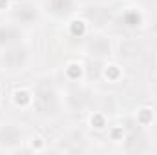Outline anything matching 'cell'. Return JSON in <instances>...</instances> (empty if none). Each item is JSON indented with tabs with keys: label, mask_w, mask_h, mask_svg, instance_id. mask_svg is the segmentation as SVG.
Here are the masks:
<instances>
[{
	"label": "cell",
	"mask_w": 157,
	"mask_h": 155,
	"mask_svg": "<svg viewBox=\"0 0 157 155\" xmlns=\"http://www.w3.org/2000/svg\"><path fill=\"white\" fill-rule=\"evenodd\" d=\"M33 102H35L39 113H42V115H55L57 110H59L57 91L48 82H40L39 86H37L35 95H33Z\"/></svg>",
	"instance_id": "1"
},
{
	"label": "cell",
	"mask_w": 157,
	"mask_h": 155,
	"mask_svg": "<svg viewBox=\"0 0 157 155\" xmlns=\"http://www.w3.org/2000/svg\"><path fill=\"white\" fill-rule=\"evenodd\" d=\"M0 62H2L4 68H7L11 71L24 70L28 66V62H29V49L24 44H13L0 57Z\"/></svg>",
	"instance_id": "2"
},
{
	"label": "cell",
	"mask_w": 157,
	"mask_h": 155,
	"mask_svg": "<svg viewBox=\"0 0 157 155\" xmlns=\"http://www.w3.org/2000/svg\"><path fill=\"white\" fill-rule=\"evenodd\" d=\"M88 51L91 57L102 59V57H108L112 53V44L106 37H93L88 42Z\"/></svg>",
	"instance_id": "3"
},
{
	"label": "cell",
	"mask_w": 157,
	"mask_h": 155,
	"mask_svg": "<svg viewBox=\"0 0 157 155\" xmlns=\"http://www.w3.org/2000/svg\"><path fill=\"white\" fill-rule=\"evenodd\" d=\"M46 7L55 17H68L75 11V0H48Z\"/></svg>",
	"instance_id": "4"
},
{
	"label": "cell",
	"mask_w": 157,
	"mask_h": 155,
	"mask_svg": "<svg viewBox=\"0 0 157 155\" xmlns=\"http://www.w3.org/2000/svg\"><path fill=\"white\" fill-rule=\"evenodd\" d=\"M13 17H15V20L20 22V24H33V22L39 18V11H37V7L31 6V4H22V6L15 7Z\"/></svg>",
	"instance_id": "5"
},
{
	"label": "cell",
	"mask_w": 157,
	"mask_h": 155,
	"mask_svg": "<svg viewBox=\"0 0 157 155\" xmlns=\"http://www.w3.org/2000/svg\"><path fill=\"white\" fill-rule=\"evenodd\" d=\"M22 39V31L17 26H0V47H9Z\"/></svg>",
	"instance_id": "6"
},
{
	"label": "cell",
	"mask_w": 157,
	"mask_h": 155,
	"mask_svg": "<svg viewBox=\"0 0 157 155\" xmlns=\"http://www.w3.org/2000/svg\"><path fill=\"white\" fill-rule=\"evenodd\" d=\"M22 141V133L11 126V124H4L0 128V144L2 146H15Z\"/></svg>",
	"instance_id": "7"
},
{
	"label": "cell",
	"mask_w": 157,
	"mask_h": 155,
	"mask_svg": "<svg viewBox=\"0 0 157 155\" xmlns=\"http://www.w3.org/2000/svg\"><path fill=\"white\" fill-rule=\"evenodd\" d=\"M122 22H124L126 28H139L141 22H143V15L137 9H130L122 15Z\"/></svg>",
	"instance_id": "8"
},
{
	"label": "cell",
	"mask_w": 157,
	"mask_h": 155,
	"mask_svg": "<svg viewBox=\"0 0 157 155\" xmlns=\"http://www.w3.org/2000/svg\"><path fill=\"white\" fill-rule=\"evenodd\" d=\"M13 100H15V104L17 106H28L31 100H33V97L26 91V89H15V93H13Z\"/></svg>",
	"instance_id": "9"
},
{
	"label": "cell",
	"mask_w": 157,
	"mask_h": 155,
	"mask_svg": "<svg viewBox=\"0 0 157 155\" xmlns=\"http://www.w3.org/2000/svg\"><path fill=\"white\" fill-rule=\"evenodd\" d=\"M71 33L75 35V37H82L84 33H86V22H82V20H75V22H71Z\"/></svg>",
	"instance_id": "10"
},
{
	"label": "cell",
	"mask_w": 157,
	"mask_h": 155,
	"mask_svg": "<svg viewBox=\"0 0 157 155\" xmlns=\"http://www.w3.org/2000/svg\"><path fill=\"white\" fill-rule=\"evenodd\" d=\"M66 73H68V77H70V78L77 80V78L82 75V68H80L78 64H70V66L66 68Z\"/></svg>",
	"instance_id": "11"
},
{
	"label": "cell",
	"mask_w": 157,
	"mask_h": 155,
	"mask_svg": "<svg viewBox=\"0 0 157 155\" xmlns=\"http://www.w3.org/2000/svg\"><path fill=\"white\" fill-rule=\"evenodd\" d=\"M104 75H106V78H110V80H117L119 75H121V71H119L117 66H106Z\"/></svg>",
	"instance_id": "12"
},
{
	"label": "cell",
	"mask_w": 157,
	"mask_h": 155,
	"mask_svg": "<svg viewBox=\"0 0 157 155\" xmlns=\"http://www.w3.org/2000/svg\"><path fill=\"white\" fill-rule=\"evenodd\" d=\"M150 119H152V110H150V108H143V110L139 112V122H141V124H146Z\"/></svg>",
	"instance_id": "13"
},
{
	"label": "cell",
	"mask_w": 157,
	"mask_h": 155,
	"mask_svg": "<svg viewBox=\"0 0 157 155\" xmlns=\"http://www.w3.org/2000/svg\"><path fill=\"white\" fill-rule=\"evenodd\" d=\"M91 124H93L95 128H99V130H101V128H104V126H106V120H104V117H102V115H99V113H97V115L91 117Z\"/></svg>",
	"instance_id": "14"
}]
</instances>
